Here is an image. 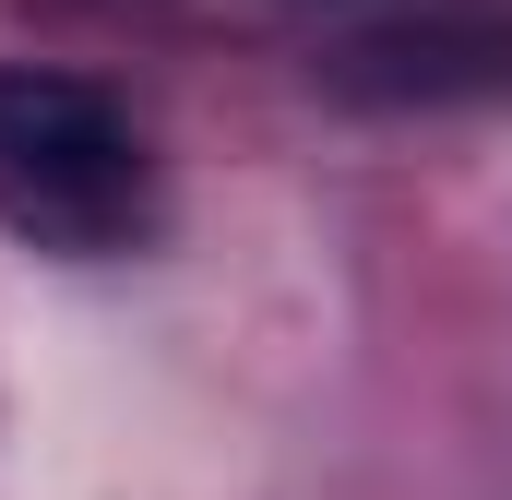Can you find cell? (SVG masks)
I'll list each match as a JSON object with an SVG mask.
<instances>
[{
	"label": "cell",
	"mask_w": 512,
	"mask_h": 500,
	"mask_svg": "<svg viewBox=\"0 0 512 500\" xmlns=\"http://www.w3.org/2000/svg\"><path fill=\"white\" fill-rule=\"evenodd\" d=\"M143 215H155V167L120 96L48 60H0V227L60 262H96L143 239Z\"/></svg>",
	"instance_id": "1"
}]
</instances>
